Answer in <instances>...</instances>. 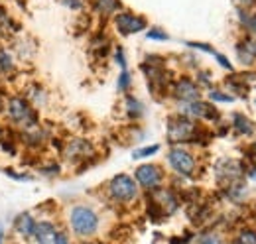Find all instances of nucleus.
Returning a JSON list of instances; mask_svg holds the SVG:
<instances>
[{"mask_svg": "<svg viewBox=\"0 0 256 244\" xmlns=\"http://www.w3.org/2000/svg\"><path fill=\"white\" fill-rule=\"evenodd\" d=\"M42 174H46V176H56V174H60V166H58V164H50V166L42 168Z\"/></svg>", "mask_w": 256, "mask_h": 244, "instance_id": "393cba45", "label": "nucleus"}, {"mask_svg": "<svg viewBox=\"0 0 256 244\" xmlns=\"http://www.w3.org/2000/svg\"><path fill=\"white\" fill-rule=\"evenodd\" d=\"M124 106H126V114L128 118H132V120H136V118H140L142 114H144V106H142V102L138 100V98H134L132 94H128L126 98H124Z\"/></svg>", "mask_w": 256, "mask_h": 244, "instance_id": "2eb2a0df", "label": "nucleus"}, {"mask_svg": "<svg viewBox=\"0 0 256 244\" xmlns=\"http://www.w3.org/2000/svg\"><path fill=\"white\" fill-rule=\"evenodd\" d=\"M69 234L79 240H93L100 230V216L89 205H73L67 213Z\"/></svg>", "mask_w": 256, "mask_h": 244, "instance_id": "f257e3e1", "label": "nucleus"}, {"mask_svg": "<svg viewBox=\"0 0 256 244\" xmlns=\"http://www.w3.org/2000/svg\"><path fill=\"white\" fill-rule=\"evenodd\" d=\"M168 164L178 176H184V178H192L197 170L195 156L184 148H172L168 152Z\"/></svg>", "mask_w": 256, "mask_h": 244, "instance_id": "423d86ee", "label": "nucleus"}, {"mask_svg": "<svg viewBox=\"0 0 256 244\" xmlns=\"http://www.w3.org/2000/svg\"><path fill=\"white\" fill-rule=\"evenodd\" d=\"M188 242H190L188 236H172L170 238V244H188Z\"/></svg>", "mask_w": 256, "mask_h": 244, "instance_id": "bb28decb", "label": "nucleus"}, {"mask_svg": "<svg viewBox=\"0 0 256 244\" xmlns=\"http://www.w3.org/2000/svg\"><path fill=\"white\" fill-rule=\"evenodd\" d=\"M4 110L8 114V118L12 124L20 126L22 130H28V128H36L38 126V112L32 106V102L22 96V94H12L6 98V104H4Z\"/></svg>", "mask_w": 256, "mask_h": 244, "instance_id": "f03ea898", "label": "nucleus"}, {"mask_svg": "<svg viewBox=\"0 0 256 244\" xmlns=\"http://www.w3.org/2000/svg\"><path fill=\"white\" fill-rule=\"evenodd\" d=\"M62 232V226L56 220L50 218H42L36 222V230H34V242L36 244H58V236Z\"/></svg>", "mask_w": 256, "mask_h": 244, "instance_id": "0eeeda50", "label": "nucleus"}, {"mask_svg": "<svg viewBox=\"0 0 256 244\" xmlns=\"http://www.w3.org/2000/svg\"><path fill=\"white\" fill-rule=\"evenodd\" d=\"M36 222H38V218L30 211H24V213L16 214L14 224H12V230H14V234L20 240H32L34 230H36Z\"/></svg>", "mask_w": 256, "mask_h": 244, "instance_id": "1a4fd4ad", "label": "nucleus"}, {"mask_svg": "<svg viewBox=\"0 0 256 244\" xmlns=\"http://www.w3.org/2000/svg\"><path fill=\"white\" fill-rule=\"evenodd\" d=\"M114 24H116V28L120 34H124V36H130V34H136V32H142L146 28V20L144 18H140V16H134V14H118L116 18H114Z\"/></svg>", "mask_w": 256, "mask_h": 244, "instance_id": "9d476101", "label": "nucleus"}, {"mask_svg": "<svg viewBox=\"0 0 256 244\" xmlns=\"http://www.w3.org/2000/svg\"><path fill=\"white\" fill-rule=\"evenodd\" d=\"M184 114L190 116V118H199V120H211V122H219V118H221V114L215 108V104L203 102V100H192V102H188L186 108H184Z\"/></svg>", "mask_w": 256, "mask_h": 244, "instance_id": "6e6552de", "label": "nucleus"}, {"mask_svg": "<svg viewBox=\"0 0 256 244\" xmlns=\"http://www.w3.org/2000/svg\"><path fill=\"white\" fill-rule=\"evenodd\" d=\"M0 244H6V240H0Z\"/></svg>", "mask_w": 256, "mask_h": 244, "instance_id": "473e14b6", "label": "nucleus"}, {"mask_svg": "<svg viewBox=\"0 0 256 244\" xmlns=\"http://www.w3.org/2000/svg\"><path fill=\"white\" fill-rule=\"evenodd\" d=\"M114 60H116V63H118V65H120L122 69H126V60H124V52H122L120 48L116 50V54H114Z\"/></svg>", "mask_w": 256, "mask_h": 244, "instance_id": "a878e982", "label": "nucleus"}, {"mask_svg": "<svg viewBox=\"0 0 256 244\" xmlns=\"http://www.w3.org/2000/svg\"><path fill=\"white\" fill-rule=\"evenodd\" d=\"M130 85H132V77H130L128 69H122V71H120V75H118L116 87H118V91H128V89H130Z\"/></svg>", "mask_w": 256, "mask_h": 244, "instance_id": "aec40b11", "label": "nucleus"}, {"mask_svg": "<svg viewBox=\"0 0 256 244\" xmlns=\"http://www.w3.org/2000/svg\"><path fill=\"white\" fill-rule=\"evenodd\" d=\"M232 244H256L254 226H240L232 238Z\"/></svg>", "mask_w": 256, "mask_h": 244, "instance_id": "4468645a", "label": "nucleus"}, {"mask_svg": "<svg viewBox=\"0 0 256 244\" xmlns=\"http://www.w3.org/2000/svg\"><path fill=\"white\" fill-rule=\"evenodd\" d=\"M96 8L100 12H114L120 8V2L118 0H96Z\"/></svg>", "mask_w": 256, "mask_h": 244, "instance_id": "6ab92c4d", "label": "nucleus"}, {"mask_svg": "<svg viewBox=\"0 0 256 244\" xmlns=\"http://www.w3.org/2000/svg\"><path fill=\"white\" fill-rule=\"evenodd\" d=\"M166 174L160 166L156 164H142L136 168L134 172V182L138 183V187L146 189V191H156L164 185Z\"/></svg>", "mask_w": 256, "mask_h": 244, "instance_id": "39448f33", "label": "nucleus"}, {"mask_svg": "<svg viewBox=\"0 0 256 244\" xmlns=\"http://www.w3.org/2000/svg\"><path fill=\"white\" fill-rule=\"evenodd\" d=\"M213 56H215V60H217V63H219L221 67H224V69H228V71L232 69V65H230V61L226 60V58H224L223 54H217V52H215Z\"/></svg>", "mask_w": 256, "mask_h": 244, "instance_id": "b1692460", "label": "nucleus"}, {"mask_svg": "<svg viewBox=\"0 0 256 244\" xmlns=\"http://www.w3.org/2000/svg\"><path fill=\"white\" fill-rule=\"evenodd\" d=\"M232 128L240 136H250L254 132V124L248 120L244 114H240V112H234L232 114Z\"/></svg>", "mask_w": 256, "mask_h": 244, "instance_id": "ddd939ff", "label": "nucleus"}, {"mask_svg": "<svg viewBox=\"0 0 256 244\" xmlns=\"http://www.w3.org/2000/svg\"><path fill=\"white\" fill-rule=\"evenodd\" d=\"M65 4H69V6H73V8H79L81 6V2L79 0H64Z\"/></svg>", "mask_w": 256, "mask_h": 244, "instance_id": "c756f323", "label": "nucleus"}, {"mask_svg": "<svg viewBox=\"0 0 256 244\" xmlns=\"http://www.w3.org/2000/svg\"><path fill=\"white\" fill-rule=\"evenodd\" d=\"M240 18H242V22H244V26L248 28L250 32H256V14H244V12H240Z\"/></svg>", "mask_w": 256, "mask_h": 244, "instance_id": "5701e85b", "label": "nucleus"}, {"mask_svg": "<svg viewBox=\"0 0 256 244\" xmlns=\"http://www.w3.org/2000/svg\"><path fill=\"white\" fill-rule=\"evenodd\" d=\"M91 154H93L91 144H89L87 140H83V138H75V140H71V144L65 148V156H67L69 160H73V162L85 160V158L91 156Z\"/></svg>", "mask_w": 256, "mask_h": 244, "instance_id": "f8f14e48", "label": "nucleus"}, {"mask_svg": "<svg viewBox=\"0 0 256 244\" xmlns=\"http://www.w3.org/2000/svg\"><path fill=\"white\" fill-rule=\"evenodd\" d=\"M12 69H14V60H12V56H10L8 52L0 50V71H2V73H8V71H12Z\"/></svg>", "mask_w": 256, "mask_h": 244, "instance_id": "f3484780", "label": "nucleus"}, {"mask_svg": "<svg viewBox=\"0 0 256 244\" xmlns=\"http://www.w3.org/2000/svg\"><path fill=\"white\" fill-rule=\"evenodd\" d=\"M254 209H256V203H254Z\"/></svg>", "mask_w": 256, "mask_h": 244, "instance_id": "72a5a7b5", "label": "nucleus"}, {"mask_svg": "<svg viewBox=\"0 0 256 244\" xmlns=\"http://www.w3.org/2000/svg\"><path fill=\"white\" fill-rule=\"evenodd\" d=\"M197 134H199L197 122L190 118V116H186V114L174 116L168 122V138H170V142H197Z\"/></svg>", "mask_w": 256, "mask_h": 244, "instance_id": "20e7f679", "label": "nucleus"}, {"mask_svg": "<svg viewBox=\"0 0 256 244\" xmlns=\"http://www.w3.org/2000/svg\"><path fill=\"white\" fill-rule=\"evenodd\" d=\"M2 138H4V136H2V126H0V142H2Z\"/></svg>", "mask_w": 256, "mask_h": 244, "instance_id": "2f4dec72", "label": "nucleus"}, {"mask_svg": "<svg viewBox=\"0 0 256 244\" xmlns=\"http://www.w3.org/2000/svg\"><path fill=\"white\" fill-rule=\"evenodd\" d=\"M174 94L176 98H180L182 102H192L199 100V85L192 81L190 77H182L176 85H174Z\"/></svg>", "mask_w": 256, "mask_h": 244, "instance_id": "9b49d317", "label": "nucleus"}, {"mask_svg": "<svg viewBox=\"0 0 256 244\" xmlns=\"http://www.w3.org/2000/svg\"><path fill=\"white\" fill-rule=\"evenodd\" d=\"M6 236H8V232H6V224H4V220H0V240H6Z\"/></svg>", "mask_w": 256, "mask_h": 244, "instance_id": "cd10ccee", "label": "nucleus"}, {"mask_svg": "<svg viewBox=\"0 0 256 244\" xmlns=\"http://www.w3.org/2000/svg\"><path fill=\"white\" fill-rule=\"evenodd\" d=\"M108 197L116 205H130L138 199V183L126 174H118L108 182Z\"/></svg>", "mask_w": 256, "mask_h": 244, "instance_id": "7ed1b4c3", "label": "nucleus"}, {"mask_svg": "<svg viewBox=\"0 0 256 244\" xmlns=\"http://www.w3.org/2000/svg\"><path fill=\"white\" fill-rule=\"evenodd\" d=\"M209 96H211V100H217V102H230L232 100V96L223 91H211Z\"/></svg>", "mask_w": 256, "mask_h": 244, "instance_id": "4be33fe9", "label": "nucleus"}, {"mask_svg": "<svg viewBox=\"0 0 256 244\" xmlns=\"http://www.w3.org/2000/svg\"><path fill=\"white\" fill-rule=\"evenodd\" d=\"M248 156L256 162V142H252V144L248 146Z\"/></svg>", "mask_w": 256, "mask_h": 244, "instance_id": "c85d7f7f", "label": "nucleus"}, {"mask_svg": "<svg viewBox=\"0 0 256 244\" xmlns=\"http://www.w3.org/2000/svg\"><path fill=\"white\" fill-rule=\"evenodd\" d=\"M195 244H223V238H221L219 232L207 228V230H203L195 236Z\"/></svg>", "mask_w": 256, "mask_h": 244, "instance_id": "dca6fc26", "label": "nucleus"}, {"mask_svg": "<svg viewBox=\"0 0 256 244\" xmlns=\"http://www.w3.org/2000/svg\"><path fill=\"white\" fill-rule=\"evenodd\" d=\"M148 40H156V42H168L170 40V36L166 34L164 30L160 28H152V30L148 32Z\"/></svg>", "mask_w": 256, "mask_h": 244, "instance_id": "412c9836", "label": "nucleus"}, {"mask_svg": "<svg viewBox=\"0 0 256 244\" xmlns=\"http://www.w3.org/2000/svg\"><path fill=\"white\" fill-rule=\"evenodd\" d=\"M89 242V240H87ZM89 244H108V242H102V240H93V242H89Z\"/></svg>", "mask_w": 256, "mask_h": 244, "instance_id": "7c9ffc66", "label": "nucleus"}, {"mask_svg": "<svg viewBox=\"0 0 256 244\" xmlns=\"http://www.w3.org/2000/svg\"><path fill=\"white\" fill-rule=\"evenodd\" d=\"M160 150V146L158 144H152V146H146V148H140V150H136V152L132 154V158L134 160H142V158H150V156H154V154H158Z\"/></svg>", "mask_w": 256, "mask_h": 244, "instance_id": "a211bd4d", "label": "nucleus"}]
</instances>
